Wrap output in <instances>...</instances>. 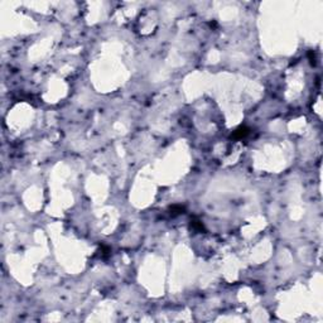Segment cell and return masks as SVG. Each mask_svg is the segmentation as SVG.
<instances>
[{"mask_svg": "<svg viewBox=\"0 0 323 323\" xmlns=\"http://www.w3.org/2000/svg\"><path fill=\"white\" fill-rule=\"evenodd\" d=\"M249 133V130L246 128H238L235 133H234V138H237V139H240L242 137H245V135Z\"/></svg>", "mask_w": 323, "mask_h": 323, "instance_id": "obj_1", "label": "cell"}]
</instances>
